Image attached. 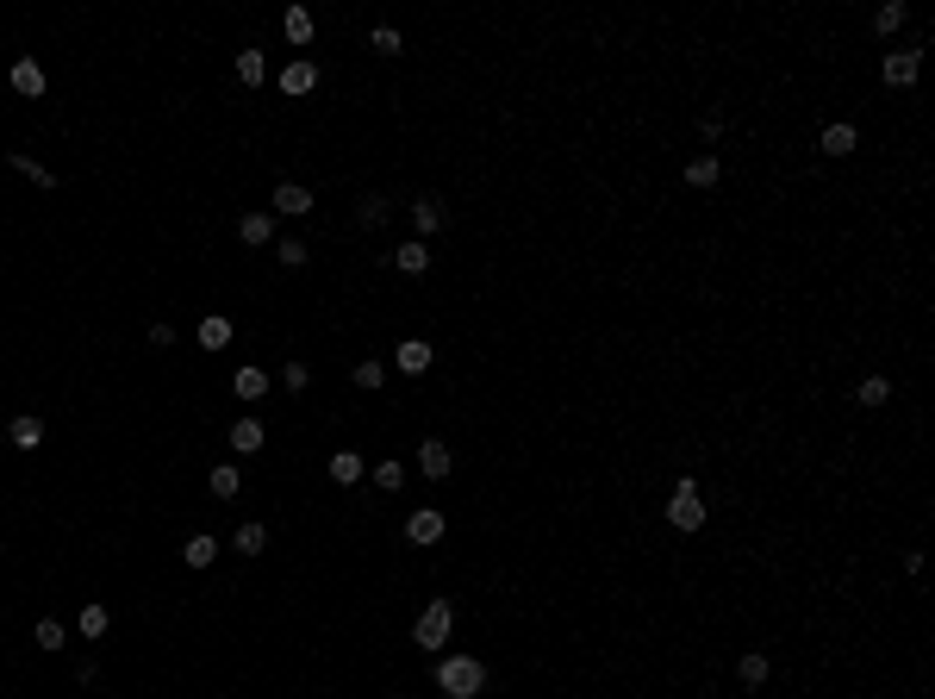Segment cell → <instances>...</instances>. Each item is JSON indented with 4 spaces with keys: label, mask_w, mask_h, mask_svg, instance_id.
Wrapping results in <instances>:
<instances>
[{
    "label": "cell",
    "mask_w": 935,
    "mask_h": 699,
    "mask_svg": "<svg viewBox=\"0 0 935 699\" xmlns=\"http://www.w3.org/2000/svg\"><path fill=\"white\" fill-rule=\"evenodd\" d=\"M698 138L717 144V138H723V119H717V113H705V119H698Z\"/></svg>",
    "instance_id": "cell-38"
},
{
    "label": "cell",
    "mask_w": 935,
    "mask_h": 699,
    "mask_svg": "<svg viewBox=\"0 0 935 699\" xmlns=\"http://www.w3.org/2000/svg\"><path fill=\"white\" fill-rule=\"evenodd\" d=\"M331 481H337V487H356V481H362V456H356V450H331Z\"/></svg>",
    "instance_id": "cell-17"
},
{
    "label": "cell",
    "mask_w": 935,
    "mask_h": 699,
    "mask_svg": "<svg viewBox=\"0 0 935 699\" xmlns=\"http://www.w3.org/2000/svg\"><path fill=\"white\" fill-rule=\"evenodd\" d=\"M281 31H287L293 44H312V31H318V25H312V13H306V6H287V19H281Z\"/></svg>",
    "instance_id": "cell-21"
},
{
    "label": "cell",
    "mask_w": 935,
    "mask_h": 699,
    "mask_svg": "<svg viewBox=\"0 0 935 699\" xmlns=\"http://www.w3.org/2000/svg\"><path fill=\"white\" fill-rule=\"evenodd\" d=\"M263 443H268L263 419H238V424H231V450H238V456H256Z\"/></svg>",
    "instance_id": "cell-14"
},
{
    "label": "cell",
    "mask_w": 935,
    "mask_h": 699,
    "mask_svg": "<svg viewBox=\"0 0 935 699\" xmlns=\"http://www.w3.org/2000/svg\"><path fill=\"white\" fill-rule=\"evenodd\" d=\"M668 525H673V531H698V525H705V500H698V481H692V475H680V481H673Z\"/></svg>",
    "instance_id": "cell-2"
},
{
    "label": "cell",
    "mask_w": 935,
    "mask_h": 699,
    "mask_svg": "<svg viewBox=\"0 0 935 699\" xmlns=\"http://www.w3.org/2000/svg\"><path fill=\"white\" fill-rule=\"evenodd\" d=\"M6 162H13V169H19V175H25V181H38V188H56V175H50V169H44V162H31V156H25V150H13V156H6Z\"/></svg>",
    "instance_id": "cell-25"
},
{
    "label": "cell",
    "mask_w": 935,
    "mask_h": 699,
    "mask_svg": "<svg viewBox=\"0 0 935 699\" xmlns=\"http://www.w3.org/2000/svg\"><path fill=\"white\" fill-rule=\"evenodd\" d=\"M274 213H287V219H306V213H312V188H299V181H281V188H274Z\"/></svg>",
    "instance_id": "cell-7"
},
{
    "label": "cell",
    "mask_w": 935,
    "mask_h": 699,
    "mask_svg": "<svg viewBox=\"0 0 935 699\" xmlns=\"http://www.w3.org/2000/svg\"><path fill=\"white\" fill-rule=\"evenodd\" d=\"M917 69H923V57H917V50H886V63H879L886 88H911V82H917Z\"/></svg>",
    "instance_id": "cell-4"
},
{
    "label": "cell",
    "mask_w": 935,
    "mask_h": 699,
    "mask_svg": "<svg viewBox=\"0 0 935 699\" xmlns=\"http://www.w3.org/2000/svg\"><path fill=\"white\" fill-rule=\"evenodd\" d=\"M368 44H375L381 57H400V50H405V44H400V31H394V25H375V38H368Z\"/></svg>",
    "instance_id": "cell-34"
},
{
    "label": "cell",
    "mask_w": 935,
    "mask_h": 699,
    "mask_svg": "<svg viewBox=\"0 0 935 699\" xmlns=\"http://www.w3.org/2000/svg\"><path fill=\"white\" fill-rule=\"evenodd\" d=\"M13 94H25V100L44 94V69H38V57H19V63H13Z\"/></svg>",
    "instance_id": "cell-9"
},
{
    "label": "cell",
    "mask_w": 935,
    "mask_h": 699,
    "mask_svg": "<svg viewBox=\"0 0 935 699\" xmlns=\"http://www.w3.org/2000/svg\"><path fill=\"white\" fill-rule=\"evenodd\" d=\"M854 126H842V119H835V126H823V156H848V150H854Z\"/></svg>",
    "instance_id": "cell-20"
},
{
    "label": "cell",
    "mask_w": 935,
    "mask_h": 699,
    "mask_svg": "<svg viewBox=\"0 0 935 699\" xmlns=\"http://www.w3.org/2000/svg\"><path fill=\"white\" fill-rule=\"evenodd\" d=\"M736 681H742V687H761V681H767V656H761V650H749V656L736 662Z\"/></svg>",
    "instance_id": "cell-27"
},
{
    "label": "cell",
    "mask_w": 935,
    "mask_h": 699,
    "mask_svg": "<svg viewBox=\"0 0 935 699\" xmlns=\"http://www.w3.org/2000/svg\"><path fill=\"white\" fill-rule=\"evenodd\" d=\"M6 443H13V450H38V443H44V419L19 413V419L6 424Z\"/></svg>",
    "instance_id": "cell-13"
},
{
    "label": "cell",
    "mask_w": 935,
    "mask_h": 699,
    "mask_svg": "<svg viewBox=\"0 0 935 699\" xmlns=\"http://www.w3.org/2000/svg\"><path fill=\"white\" fill-rule=\"evenodd\" d=\"M381 375H387L381 363H356V388H381Z\"/></svg>",
    "instance_id": "cell-36"
},
{
    "label": "cell",
    "mask_w": 935,
    "mask_h": 699,
    "mask_svg": "<svg viewBox=\"0 0 935 699\" xmlns=\"http://www.w3.org/2000/svg\"><path fill=\"white\" fill-rule=\"evenodd\" d=\"M263 75H268L263 50H238V82H250V88H256V82H263Z\"/></svg>",
    "instance_id": "cell-30"
},
{
    "label": "cell",
    "mask_w": 935,
    "mask_h": 699,
    "mask_svg": "<svg viewBox=\"0 0 935 699\" xmlns=\"http://www.w3.org/2000/svg\"><path fill=\"white\" fill-rule=\"evenodd\" d=\"M281 381H287V388H293V394H299V388H306V381H312V369H306V363H287V375H281Z\"/></svg>",
    "instance_id": "cell-37"
},
{
    "label": "cell",
    "mask_w": 935,
    "mask_h": 699,
    "mask_svg": "<svg viewBox=\"0 0 935 699\" xmlns=\"http://www.w3.org/2000/svg\"><path fill=\"white\" fill-rule=\"evenodd\" d=\"M31 637H38V650H63V643H69V631H63L56 618H38V631H31Z\"/></svg>",
    "instance_id": "cell-33"
},
{
    "label": "cell",
    "mask_w": 935,
    "mask_h": 699,
    "mask_svg": "<svg viewBox=\"0 0 935 699\" xmlns=\"http://www.w3.org/2000/svg\"><path fill=\"white\" fill-rule=\"evenodd\" d=\"M212 556H219V537H206V531H194V537L181 544V562H187V568H212Z\"/></svg>",
    "instance_id": "cell-16"
},
{
    "label": "cell",
    "mask_w": 935,
    "mask_h": 699,
    "mask_svg": "<svg viewBox=\"0 0 935 699\" xmlns=\"http://www.w3.org/2000/svg\"><path fill=\"white\" fill-rule=\"evenodd\" d=\"M206 487H212V500H238V487H244V481H238V468H231V462H219V468L206 475Z\"/></svg>",
    "instance_id": "cell-23"
},
{
    "label": "cell",
    "mask_w": 935,
    "mask_h": 699,
    "mask_svg": "<svg viewBox=\"0 0 935 699\" xmlns=\"http://www.w3.org/2000/svg\"><path fill=\"white\" fill-rule=\"evenodd\" d=\"M238 238H244V244H268V238H274V219H268V213H244V219H238Z\"/></svg>",
    "instance_id": "cell-19"
},
{
    "label": "cell",
    "mask_w": 935,
    "mask_h": 699,
    "mask_svg": "<svg viewBox=\"0 0 935 699\" xmlns=\"http://www.w3.org/2000/svg\"><path fill=\"white\" fill-rule=\"evenodd\" d=\"M437 687L449 699H480V687H487V662L480 656H443L437 662Z\"/></svg>",
    "instance_id": "cell-1"
},
{
    "label": "cell",
    "mask_w": 935,
    "mask_h": 699,
    "mask_svg": "<svg viewBox=\"0 0 935 699\" xmlns=\"http://www.w3.org/2000/svg\"><path fill=\"white\" fill-rule=\"evenodd\" d=\"M200 344L206 350H225L231 344V319H200Z\"/></svg>",
    "instance_id": "cell-29"
},
{
    "label": "cell",
    "mask_w": 935,
    "mask_h": 699,
    "mask_svg": "<svg viewBox=\"0 0 935 699\" xmlns=\"http://www.w3.org/2000/svg\"><path fill=\"white\" fill-rule=\"evenodd\" d=\"M418 468H424L430 481H449V468H455L449 443H443V437H424V443H418Z\"/></svg>",
    "instance_id": "cell-6"
},
{
    "label": "cell",
    "mask_w": 935,
    "mask_h": 699,
    "mask_svg": "<svg viewBox=\"0 0 935 699\" xmlns=\"http://www.w3.org/2000/svg\"><path fill=\"white\" fill-rule=\"evenodd\" d=\"M717 181H723V162H717V156H711V150H705V156H692V162H686V188H717Z\"/></svg>",
    "instance_id": "cell-15"
},
{
    "label": "cell",
    "mask_w": 935,
    "mask_h": 699,
    "mask_svg": "<svg viewBox=\"0 0 935 699\" xmlns=\"http://www.w3.org/2000/svg\"><path fill=\"white\" fill-rule=\"evenodd\" d=\"M905 19H911V6H905V0H886V6L873 13V31H898Z\"/></svg>",
    "instance_id": "cell-28"
},
{
    "label": "cell",
    "mask_w": 935,
    "mask_h": 699,
    "mask_svg": "<svg viewBox=\"0 0 935 699\" xmlns=\"http://www.w3.org/2000/svg\"><path fill=\"white\" fill-rule=\"evenodd\" d=\"M411 219H418V232H443V225H449V206H443L437 194H418V200H411Z\"/></svg>",
    "instance_id": "cell-10"
},
{
    "label": "cell",
    "mask_w": 935,
    "mask_h": 699,
    "mask_svg": "<svg viewBox=\"0 0 935 699\" xmlns=\"http://www.w3.org/2000/svg\"><path fill=\"white\" fill-rule=\"evenodd\" d=\"M312 88H318V63H306V57H293V63L281 69V94H287V100H306Z\"/></svg>",
    "instance_id": "cell-5"
},
{
    "label": "cell",
    "mask_w": 935,
    "mask_h": 699,
    "mask_svg": "<svg viewBox=\"0 0 935 699\" xmlns=\"http://www.w3.org/2000/svg\"><path fill=\"white\" fill-rule=\"evenodd\" d=\"M449 625H455V606H449V599H430V606H424V618L411 625L418 650H443V643H449Z\"/></svg>",
    "instance_id": "cell-3"
},
{
    "label": "cell",
    "mask_w": 935,
    "mask_h": 699,
    "mask_svg": "<svg viewBox=\"0 0 935 699\" xmlns=\"http://www.w3.org/2000/svg\"><path fill=\"white\" fill-rule=\"evenodd\" d=\"M886 400H892V381H886V375H867V381L854 388V406H886Z\"/></svg>",
    "instance_id": "cell-22"
},
{
    "label": "cell",
    "mask_w": 935,
    "mask_h": 699,
    "mask_svg": "<svg viewBox=\"0 0 935 699\" xmlns=\"http://www.w3.org/2000/svg\"><path fill=\"white\" fill-rule=\"evenodd\" d=\"M274 257H281V269H306V257H312V250H306L299 238H281V244H274Z\"/></svg>",
    "instance_id": "cell-32"
},
{
    "label": "cell",
    "mask_w": 935,
    "mask_h": 699,
    "mask_svg": "<svg viewBox=\"0 0 935 699\" xmlns=\"http://www.w3.org/2000/svg\"><path fill=\"white\" fill-rule=\"evenodd\" d=\"M387 213H394L387 194H362V225H387Z\"/></svg>",
    "instance_id": "cell-31"
},
{
    "label": "cell",
    "mask_w": 935,
    "mask_h": 699,
    "mask_svg": "<svg viewBox=\"0 0 935 699\" xmlns=\"http://www.w3.org/2000/svg\"><path fill=\"white\" fill-rule=\"evenodd\" d=\"M394 356H400V375H424L437 350H430L424 337H400V350H394Z\"/></svg>",
    "instance_id": "cell-8"
},
{
    "label": "cell",
    "mask_w": 935,
    "mask_h": 699,
    "mask_svg": "<svg viewBox=\"0 0 935 699\" xmlns=\"http://www.w3.org/2000/svg\"><path fill=\"white\" fill-rule=\"evenodd\" d=\"M405 537H411V544H437V537H443V512L418 506V512L405 519Z\"/></svg>",
    "instance_id": "cell-11"
},
{
    "label": "cell",
    "mask_w": 935,
    "mask_h": 699,
    "mask_svg": "<svg viewBox=\"0 0 935 699\" xmlns=\"http://www.w3.org/2000/svg\"><path fill=\"white\" fill-rule=\"evenodd\" d=\"M231 550H244V556H263V550H268V525H256V519H250V525H238Z\"/></svg>",
    "instance_id": "cell-18"
},
{
    "label": "cell",
    "mask_w": 935,
    "mask_h": 699,
    "mask_svg": "<svg viewBox=\"0 0 935 699\" xmlns=\"http://www.w3.org/2000/svg\"><path fill=\"white\" fill-rule=\"evenodd\" d=\"M107 625H113V612L88 599V606H82V637H94V643H100V637H107Z\"/></svg>",
    "instance_id": "cell-26"
},
{
    "label": "cell",
    "mask_w": 935,
    "mask_h": 699,
    "mask_svg": "<svg viewBox=\"0 0 935 699\" xmlns=\"http://www.w3.org/2000/svg\"><path fill=\"white\" fill-rule=\"evenodd\" d=\"M231 388H238L244 400H263V394H268V375L250 363V369H238V375H231Z\"/></svg>",
    "instance_id": "cell-24"
},
{
    "label": "cell",
    "mask_w": 935,
    "mask_h": 699,
    "mask_svg": "<svg viewBox=\"0 0 935 699\" xmlns=\"http://www.w3.org/2000/svg\"><path fill=\"white\" fill-rule=\"evenodd\" d=\"M394 269H400V275H424V269H430V244H424V238L400 244V250H394Z\"/></svg>",
    "instance_id": "cell-12"
},
{
    "label": "cell",
    "mask_w": 935,
    "mask_h": 699,
    "mask_svg": "<svg viewBox=\"0 0 935 699\" xmlns=\"http://www.w3.org/2000/svg\"><path fill=\"white\" fill-rule=\"evenodd\" d=\"M400 481H405V468H400V462H375V487H381V494H394Z\"/></svg>",
    "instance_id": "cell-35"
}]
</instances>
